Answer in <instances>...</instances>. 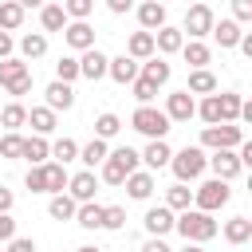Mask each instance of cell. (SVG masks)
Masks as SVG:
<instances>
[{
    "label": "cell",
    "mask_w": 252,
    "mask_h": 252,
    "mask_svg": "<svg viewBox=\"0 0 252 252\" xmlns=\"http://www.w3.org/2000/svg\"><path fill=\"white\" fill-rule=\"evenodd\" d=\"M173 228L185 236V244H209V240L220 232V224L213 220V213H201V209L177 213V217H173Z\"/></svg>",
    "instance_id": "obj_1"
},
{
    "label": "cell",
    "mask_w": 252,
    "mask_h": 252,
    "mask_svg": "<svg viewBox=\"0 0 252 252\" xmlns=\"http://www.w3.org/2000/svg\"><path fill=\"white\" fill-rule=\"evenodd\" d=\"M138 161H142V158H138L134 146H118V150H110L106 161H102V181H106V185H122V181L138 169Z\"/></svg>",
    "instance_id": "obj_2"
},
{
    "label": "cell",
    "mask_w": 252,
    "mask_h": 252,
    "mask_svg": "<svg viewBox=\"0 0 252 252\" xmlns=\"http://www.w3.org/2000/svg\"><path fill=\"white\" fill-rule=\"evenodd\" d=\"M130 126H134L138 134H146L150 142H158V138H165V134L173 130V122H169L165 110H158V106H138V110L130 114Z\"/></svg>",
    "instance_id": "obj_3"
},
{
    "label": "cell",
    "mask_w": 252,
    "mask_h": 252,
    "mask_svg": "<svg viewBox=\"0 0 252 252\" xmlns=\"http://www.w3.org/2000/svg\"><path fill=\"white\" fill-rule=\"evenodd\" d=\"M205 150L201 146H185V150H177L173 158H169V169H173V177L185 185V181H197L201 173H205Z\"/></svg>",
    "instance_id": "obj_4"
},
{
    "label": "cell",
    "mask_w": 252,
    "mask_h": 252,
    "mask_svg": "<svg viewBox=\"0 0 252 252\" xmlns=\"http://www.w3.org/2000/svg\"><path fill=\"white\" fill-rule=\"evenodd\" d=\"M228 197H232V189H228V181H201L197 189H193V209H201V213H217V209H224L228 205Z\"/></svg>",
    "instance_id": "obj_5"
},
{
    "label": "cell",
    "mask_w": 252,
    "mask_h": 252,
    "mask_svg": "<svg viewBox=\"0 0 252 252\" xmlns=\"http://www.w3.org/2000/svg\"><path fill=\"white\" fill-rule=\"evenodd\" d=\"M240 142H244V130L236 122H220V126L201 130V150H236Z\"/></svg>",
    "instance_id": "obj_6"
},
{
    "label": "cell",
    "mask_w": 252,
    "mask_h": 252,
    "mask_svg": "<svg viewBox=\"0 0 252 252\" xmlns=\"http://www.w3.org/2000/svg\"><path fill=\"white\" fill-rule=\"evenodd\" d=\"M213 8L209 4H193L189 12H185V24H181V35L189 32V39H205L209 32H213Z\"/></svg>",
    "instance_id": "obj_7"
},
{
    "label": "cell",
    "mask_w": 252,
    "mask_h": 252,
    "mask_svg": "<svg viewBox=\"0 0 252 252\" xmlns=\"http://www.w3.org/2000/svg\"><path fill=\"white\" fill-rule=\"evenodd\" d=\"M205 169H213V177L217 181H232V177H240V158H236V150H213V158H205Z\"/></svg>",
    "instance_id": "obj_8"
},
{
    "label": "cell",
    "mask_w": 252,
    "mask_h": 252,
    "mask_svg": "<svg viewBox=\"0 0 252 252\" xmlns=\"http://www.w3.org/2000/svg\"><path fill=\"white\" fill-rule=\"evenodd\" d=\"M75 205H87V201H94V193H98V177H94V169H79L75 177H67V189H63Z\"/></svg>",
    "instance_id": "obj_9"
},
{
    "label": "cell",
    "mask_w": 252,
    "mask_h": 252,
    "mask_svg": "<svg viewBox=\"0 0 252 252\" xmlns=\"http://www.w3.org/2000/svg\"><path fill=\"white\" fill-rule=\"evenodd\" d=\"M63 43H67L71 51H87V47H94V28H91L87 20H67Z\"/></svg>",
    "instance_id": "obj_10"
},
{
    "label": "cell",
    "mask_w": 252,
    "mask_h": 252,
    "mask_svg": "<svg viewBox=\"0 0 252 252\" xmlns=\"http://www.w3.org/2000/svg\"><path fill=\"white\" fill-rule=\"evenodd\" d=\"M106 55L98 51V47H87L83 55H79V79H91V83H98L102 75H106Z\"/></svg>",
    "instance_id": "obj_11"
},
{
    "label": "cell",
    "mask_w": 252,
    "mask_h": 252,
    "mask_svg": "<svg viewBox=\"0 0 252 252\" xmlns=\"http://www.w3.org/2000/svg\"><path fill=\"white\" fill-rule=\"evenodd\" d=\"M43 98H47L43 106H47V110H55V114H59V110H71V106H75V87H71V83H59V79H55V83H47Z\"/></svg>",
    "instance_id": "obj_12"
},
{
    "label": "cell",
    "mask_w": 252,
    "mask_h": 252,
    "mask_svg": "<svg viewBox=\"0 0 252 252\" xmlns=\"http://www.w3.org/2000/svg\"><path fill=\"white\" fill-rule=\"evenodd\" d=\"M193 114H197V102H193L189 91H177V94L165 98V118H169V122H189Z\"/></svg>",
    "instance_id": "obj_13"
},
{
    "label": "cell",
    "mask_w": 252,
    "mask_h": 252,
    "mask_svg": "<svg viewBox=\"0 0 252 252\" xmlns=\"http://www.w3.org/2000/svg\"><path fill=\"white\" fill-rule=\"evenodd\" d=\"M173 209H165V205H154V209H146V217H142V224H146V232L150 236H165V232H173Z\"/></svg>",
    "instance_id": "obj_14"
},
{
    "label": "cell",
    "mask_w": 252,
    "mask_h": 252,
    "mask_svg": "<svg viewBox=\"0 0 252 252\" xmlns=\"http://www.w3.org/2000/svg\"><path fill=\"white\" fill-rule=\"evenodd\" d=\"M138 75H142L146 83H154V87H165V83H169V75H173V67H169L161 55H150V59H142V63H138Z\"/></svg>",
    "instance_id": "obj_15"
},
{
    "label": "cell",
    "mask_w": 252,
    "mask_h": 252,
    "mask_svg": "<svg viewBox=\"0 0 252 252\" xmlns=\"http://www.w3.org/2000/svg\"><path fill=\"white\" fill-rule=\"evenodd\" d=\"M106 75H110L118 87H130V83L138 79V59H130V55H114V59L106 63Z\"/></svg>",
    "instance_id": "obj_16"
},
{
    "label": "cell",
    "mask_w": 252,
    "mask_h": 252,
    "mask_svg": "<svg viewBox=\"0 0 252 252\" xmlns=\"http://www.w3.org/2000/svg\"><path fill=\"white\" fill-rule=\"evenodd\" d=\"M181 43H185L181 28H169V24H165V28H158V32H154V51H161V59H165V55H177V51H181Z\"/></svg>",
    "instance_id": "obj_17"
},
{
    "label": "cell",
    "mask_w": 252,
    "mask_h": 252,
    "mask_svg": "<svg viewBox=\"0 0 252 252\" xmlns=\"http://www.w3.org/2000/svg\"><path fill=\"white\" fill-rule=\"evenodd\" d=\"M138 24H142V32H158V28H165V4H158V0L138 4Z\"/></svg>",
    "instance_id": "obj_18"
},
{
    "label": "cell",
    "mask_w": 252,
    "mask_h": 252,
    "mask_svg": "<svg viewBox=\"0 0 252 252\" xmlns=\"http://www.w3.org/2000/svg\"><path fill=\"white\" fill-rule=\"evenodd\" d=\"M20 158H24V161H32V165H43V161L51 158V142H47V138H39V134H32V138H24Z\"/></svg>",
    "instance_id": "obj_19"
},
{
    "label": "cell",
    "mask_w": 252,
    "mask_h": 252,
    "mask_svg": "<svg viewBox=\"0 0 252 252\" xmlns=\"http://www.w3.org/2000/svg\"><path fill=\"white\" fill-rule=\"evenodd\" d=\"M138 158H142V161H146V169L154 173V169H165V165H169V158H173V150L165 146V138H158V142H150V146H146V150H142Z\"/></svg>",
    "instance_id": "obj_20"
},
{
    "label": "cell",
    "mask_w": 252,
    "mask_h": 252,
    "mask_svg": "<svg viewBox=\"0 0 252 252\" xmlns=\"http://www.w3.org/2000/svg\"><path fill=\"white\" fill-rule=\"evenodd\" d=\"M122 185H126V193H130L134 201H150V193H154V173H150V169H134Z\"/></svg>",
    "instance_id": "obj_21"
},
{
    "label": "cell",
    "mask_w": 252,
    "mask_h": 252,
    "mask_svg": "<svg viewBox=\"0 0 252 252\" xmlns=\"http://www.w3.org/2000/svg\"><path fill=\"white\" fill-rule=\"evenodd\" d=\"M209 35H213V39H217L220 47H236L244 32H240V24H236V20L228 16V20H213V32H209Z\"/></svg>",
    "instance_id": "obj_22"
},
{
    "label": "cell",
    "mask_w": 252,
    "mask_h": 252,
    "mask_svg": "<svg viewBox=\"0 0 252 252\" xmlns=\"http://www.w3.org/2000/svg\"><path fill=\"white\" fill-rule=\"evenodd\" d=\"M181 55H185L189 71H197V67H209V59H213L209 43H201V39H185V43H181Z\"/></svg>",
    "instance_id": "obj_23"
},
{
    "label": "cell",
    "mask_w": 252,
    "mask_h": 252,
    "mask_svg": "<svg viewBox=\"0 0 252 252\" xmlns=\"http://www.w3.org/2000/svg\"><path fill=\"white\" fill-rule=\"evenodd\" d=\"M126 55H130V59H138V63H142V59H150V55H158V51H154V32H134V35H130V43H126Z\"/></svg>",
    "instance_id": "obj_24"
},
{
    "label": "cell",
    "mask_w": 252,
    "mask_h": 252,
    "mask_svg": "<svg viewBox=\"0 0 252 252\" xmlns=\"http://www.w3.org/2000/svg\"><path fill=\"white\" fill-rule=\"evenodd\" d=\"M185 91L189 94H217V75L209 67H197V71H189V87Z\"/></svg>",
    "instance_id": "obj_25"
},
{
    "label": "cell",
    "mask_w": 252,
    "mask_h": 252,
    "mask_svg": "<svg viewBox=\"0 0 252 252\" xmlns=\"http://www.w3.org/2000/svg\"><path fill=\"white\" fill-rule=\"evenodd\" d=\"M106 154H110V146H106L102 138H91L87 146H79V161H83L87 169H94V165H102V161H106Z\"/></svg>",
    "instance_id": "obj_26"
},
{
    "label": "cell",
    "mask_w": 252,
    "mask_h": 252,
    "mask_svg": "<svg viewBox=\"0 0 252 252\" xmlns=\"http://www.w3.org/2000/svg\"><path fill=\"white\" fill-rule=\"evenodd\" d=\"M220 232H224L228 244H248V240H252V220H248V217H232V220H224Z\"/></svg>",
    "instance_id": "obj_27"
},
{
    "label": "cell",
    "mask_w": 252,
    "mask_h": 252,
    "mask_svg": "<svg viewBox=\"0 0 252 252\" xmlns=\"http://www.w3.org/2000/svg\"><path fill=\"white\" fill-rule=\"evenodd\" d=\"M28 126H32L39 138H47V134L55 130V110H47V106H32V110H28Z\"/></svg>",
    "instance_id": "obj_28"
},
{
    "label": "cell",
    "mask_w": 252,
    "mask_h": 252,
    "mask_svg": "<svg viewBox=\"0 0 252 252\" xmlns=\"http://www.w3.org/2000/svg\"><path fill=\"white\" fill-rule=\"evenodd\" d=\"M67 165H59V161H43V185H47V193H63L67 189Z\"/></svg>",
    "instance_id": "obj_29"
},
{
    "label": "cell",
    "mask_w": 252,
    "mask_h": 252,
    "mask_svg": "<svg viewBox=\"0 0 252 252\" xmlns=\"http://www.w3.org/2000/svg\"><path fill=\"white\" fill-rule=\"evenodd\" d=\"M75 201L67 197V193H51V201H47V217L51 220H75Z\"/></svg>",
    "instance_id": "obj_30"
},
{
    "label": "cell",
    "mask_w": 252,
    "mask_h": 252,
    "mask_svg": "<svg viewBox=\"0 0 252 252\" xmlns=\"http://www.w3.org/2000/svg\"><path fill=\"white\" fill-rule=\"evenodd\" d=\"M39 24H43V32H63V28H67L63 4H43V8H39Z\"/></svg>",
    "instance_id": "obj_31"
},
{
    "label": "cell",
    "mask_w": 252,
    "mask_h": 252,
    "mask_svg": "<svg viewBox=\"0 0 252 252\" xmlns=\"http://www.w3.org/2000/svg\"><path fill=\"white\" fill-rule=\"evenodd\" d=\"M20 55H24V59H43V55H47V35H43V32H28V35L20 39Z\"/></svg>",
    "instance_id": "obj_32"
},
{
    "label": "cell",
    "mask_w": 252,
    "mask_h": 252,
    "mask_svg": "<svg viewBox=\"0 0 252 252\" xmlns=\"http://www.w3.org/2000/svg\"><path fill=\"white\" fill-rule=\"evenodd\" d=\"M165 209H173V213L193 209V189H185L181 181H177V185H169V189H165Z\"/></svg>",
    "instance_id": "obj_33"
},
{
    "label": "cell",
    "mask_w": 252,
    "mask_h": 252,
    "mask_svg": "<svg viewBox=\"0 0 252 252\" xmlns=\"http://www.w3.org/2000/svg\"><path fill=\"white\" fill-rule=\"evenodd\" d=\"M0 122H4V130H16L20 134V126H28V106L24 102H8L0 110Z\"/></svg>",
    "instance_id": "obj_34"
},
{
    "label": "cell",
    "mask_w": 252,
    "mask_h": 252,
    "mask_svg": "<svg viewBox=\"0 0 252 252\" xmlns=\"http://www.w3.org/2000/svg\"><path fill=\"white\" fill-rule=\"evenodd\" d=\"M75 224H83V228H102V205H98V201L79 205V209H75Z\"/></svg>",
    "instance_id": "obj_35"
},
{
    "label": "cell",
    "mask_w": 252,
    "mask_h": 252,
    "mask_svg": "<svg viewBox=\"0 0 252 252\" xmlns=\"http://www.w3.org/2000/svg\"><path fill=\"white\" fill-rule=\"evenodd\" d=\"M24 24V8L16 0H0V32H16Z\"/></svg>",
    "instance_id": "obj_36"
},
{
    "label": "cell",
    "mask_w": 252,
    "mask_h": 252,
    "mask_svg": "<svg viewBox=\"0 0 252 252\" xmlns=\"http://www.w3.org/2000/svg\"><path fill=\"white\" fill-rule=\"evenodd\" d=\"M118 130H122V118H118L114 110H102V114L94 118V138H102V142H106V138H114Z\"/></svg>",
    "instance_id": "obj_37"
},
{
    "label": "cell",
    "mask_w": 252,
    "mask_h": 252,
    "mask_svg": "<svg viewBox=\"0 0 252 252\" xmlns=\"http://www.w3.org/2000/svg\"><path fill=\"white\" fill-rule=\"evenodd\" d=\"M32 67L24 63V59H16V55H8V59H0V87H8V83H16L20 75H28Z\"/></svg>",
    "instance_id": "obj_38"
},
{
    "label": "cell",
    "mask_w": 252,
    "mask_h": 252,
    "mask_svg": "<svg viewBox=\"0 0 252 252\" xmlns=\"http://www.w3.org/2000/svg\"><path fill=\"white\" fill-rule=\"evenodd\" d=\"M197 118H201L205 126H220V102H217V94H205V98L197 102Z\"/></svg>",
    "instance_id": "obj_39"
},
{
    "label": "cell",
    "mask_w": 252,
    "mask_h": 252,
    "mask_svg": "<svg viewBox=\"0 0 252 252\" xmlns=\"http://www.w3.org/2000/svg\"><path fill=\"white\" fill-rule=\"evenodd\" d=\"M217 102H220V122H236L240 118V94H232V91H224V94H217Z\"/></svg>",
    "instance_id": "obj_40"
},
{
    "label": "cell",
    "mask_w": 252,
    "mask_h": 252,
    "mask_svg": "<svg viewBox=\"0 0 252 252\" xmlns=\"http://www.w3.org/2000/svg\"><path fill=\"white\" fill-rule=\"evenodd\" d=\"M51 158H55L59 165L75 161V158H79V142H75V138H59V142H51Z\"/></svg>",
    "instance_id": "obj_41"
},
{
    "label": "cell",
    "mask_w": 252,
    "mask_h": 252,
    "mask_svg": "<svg viewBox=\"0 0 252 252\" xmlns=\"http://www.w3.org/2000/svg\"><path fill=\"white\" fill-rule=\"evenodd\" d=\"M102 228L106 232H122L126 228V209L122 205H102Z\"/></svg>",
    "instance_id": "obj_42"
},
{
    "label": "cell",
    "mask_w": 252,
    "mask_h": 252,
    "mask_svg": "<svg viewBox=\"0 0 252 252\" xmlns=\"http://www.w3.org/2000/svg\"><path fill=\"white\" fill-rule=\"evenodd\" d=\"M55 79H59V83H75V79H79V59H75V55H63V59L55 63Z\"/></svg>",
    "instance_id": "obj_43"
},
{
    "label": "cell",
    "mask_w": 252,
    "mask_h": 252,
    "mask_svg": "<svg viewBox=\"0 0 252 252\" xmlns=\"http://www.w3.org/2000/svg\"><path fill=\"white\" fill-rule=\"evenodd\" d=\"M63 12H67V20H87L94 12V0H63Z\"/></svg>",
    "instance_id": "obj_44"
},
{
    "label": "cell",
    "mask_w": 252,
    "mask_h": 252,
    "mask_svg": "<svg viewBox=\"0 0 252 252\" xmlns=\"http://www.w3.org/2000/svg\"><path fill=\"white\" fill-rule=\"evenodd\" d=\"M130 87H134V98H138V102H142V106H150V102H154V98H158V87H154V83H146V79H142V75H138V79H134V83H130Z\"/></svg>",
    "instance_id": "obj_45"
},
{
    "label": "cell",
    "mask_w": 252,
    "mask_h": 252,
    "mask_svg": "<svg viewBox=\"0 0 252 252\" xmlns=\"http://www.w3.org/2000/svg\"><path fill=\"white\" fill-rule=\"evenodd\" d=\"M20 146H24V138H20L16 130H8V134L0 138V158H8V161H12V158H20Z\"/></svg>",
    "instance_id": "obj_46"
},
{
    "label": "cell",
    "mask_w": 252,
    "mask_h": 252,
    "mask_svg": "<svg viewBox=\"0 0 252 252\" xmlns=\"http://www.w3.org/2000/svg\"><path fill=\"white\" fill-rule=\"evenodd\" d=\"M24 185H28L32 193H47V185H43V165H32V169L24 173Z\"/></svg>",
    "instance_id": "obj_47"
},
{
    "label": "cell",
    "mask_w": 252,
    "mask_h": 252,
    "mask_svg": "<svg viewBox=\"0 0 252 252\" xmlns=\"http://www.w3.org/2000/svg\"><path fill=\"white\" fill-rule=\"evenodd\" d=\"M4 91H8V94H12V98H16V102H20V94H28V91H32V71H28V75H20V79H16V83H8V87H4Z\"/></svg>",
    "instance_id": "obj_48"
},
{
    "label": "cell",
    "mask_w": 252,
    "mask_h": 252,
    "mask_svg": "<svg viewBox=\"0 0 252 252\" xmlns=\"http://www.w3.org/2000/svg\"><path fill=\"white\" fill-rule=\"evenodd\" d=\"M232 20L236 24H248L252 20V0H232Z\"/></svg>",
    "instance_id": "obj_49"
},
{
    "label": "cell",
    "mask_w": 252,
    "mask_h": 252,
    "mask_svg": "<svg viewBox=\"0 0 252 252\" xmlns=\"http://www.w3.org/2000/svg\"><path fill=\"white\" fill-rule=\"evenodd\" d=\"M4 252H35V240H32V236H12Z\"/></svg>",
    "instance_id": "obj_50"
},
{
    "label": "cell",
    "mask_w": 252,
    "mask_h": 252,
    "mask_svg": "<svg viewBox=\"0 0 252 252\" xmlns=\"http://www.w3.org/2000/svg\"><path fill=\"white\" fill-rule=\"evenodd\" d=\"M12 236H16V220H12V213H0V240L8 244Z\"/></svg>",
    "instance_id": "obj_51"
},
{
    "label": "cell",
    "mask_w": 252,
    "mask_h": 252,
    "mask_svg": "<svg viewBox=\"0 0 252 252\" xmlns=\"http://www.w3.org/2000/svg\"><path fill=\"white\" fill-rule=\"evenodd\" d=\"M12 205H16V193L8 185H0V213H12Z\"/></svg>",
    "instance_id": "obj_52"
},
{
    "label": "cell",
    "mask_w": 252,
    "mask_h": 252,
    "mask_svg": "<svg viewBox=\"0 0 252 252\" xmlns=\"http://www.w3.org/2000/svg\"><path fill=\"white\" fill-rule=\"evenodd\" d=\"M142 252H173V248H169V244H165L161 236H150V240L142 244Z\"/></svg>",
    "instance_id": "obj_53"
},
{
    "label": "cell",
    "mask_w": 252,
    "mask_h": 252,
    "mask_svg": "<svg viewBox=\"0 0 252 252\" xmlns=\"http://www.w3.org/2000/svg\"><path fill=\"white\" fill-rule=\"evenodd\" d=\"M106 8H110L114 16H126V12L134 8V0H106Z\"/></svg>",
    "instance_id": "obj_54"
},
{
    "label": "cell",
    "mask_w": 252,
    "mask_h": 252,
    "mask_svg": "<svg viewBox=\"0 0 252 252\" xmlns=\"http://www.w3.org/2000/svg\"><path fill=\"white\" fill-rule=\"evenodd\" d=\"M8 55H12V35L0 32V59H8Z\"/></svg>",
    "instance_id": "obj_55"
},
{
    "label": "cell",
    "mask_w": 252,
    "mask_h": 252,
    "mask_svg": "<svg viewBox=\"0 0 252 252\" xmlns=\"http://www.w3.org/2000/svg\"><path fill=\"white\" fill-rule=\"evenodd\" d=\"M16 4H20L24 12H28V8H43V0H16Z\"/></svg>",
    "instance_id": "obj_56"
},
{
    "label": "cell",
    "mask_w": 252,
    "mask_h": 252,
    "mask_svg": "<svg viewBox=\"0 0 252 252\" xmlns=\"http://www.w3.org/2000/svg\"><path fill=\"white\" fill-rule=\"evenodd\" d=\"M181 252H209V248H205V244H185Z\"/></svg>",
    "instance_id": "obj_57"
},
{
    "label": "cell",
    "mask_w": 252,
    "mask_h": 252,
    "mask_svg": "<svg viewBox=\"0 0 252 252\" xmlns=\"http://www.w3.org/2000/svg\"><path fill=\"white\" fill-rule=\"evenodd\" d=\"M75 252H102V248H94V244H83V248H75Z\"/></svg>",
    "instance_id": "obj_58"
},
{
    "label": "cell",
    "mask_w": 252,
    "mask_h": 252,
    "mask_svg": "<svg viewBox=\"0 0 252 252\" xmlns=\"http://www.w3.org/2000/svg\"><path fill=\"white\" fill-rule=\"evenodd\" d=\"M158 4H165V0H158Z\"/></svg>",
    "instance_id": "obj_59"
}]
</instances>
